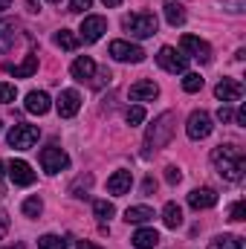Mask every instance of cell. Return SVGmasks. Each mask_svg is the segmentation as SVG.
Here are the masks:
<instances>
[{
	"instance_id": "obj_10",
	"label": "cell",
	"mask_w": 246,
	"mask_h": 249,
	"mask_svg": "<svg viewBox=\"0 0 246 249\" xmlns=\"http://www.w3.org/2000/svg\"><path fill=\"white\" fill-rule=\"evenodd\" d=\"M110 55H113L116 61H124V64H139L145 58L142 47L127 44V41H113V44H110Z\"/></svg>"
},
{
	"instance_id": "obj_25",
	"label": "cell",
	"mask_w": 246,
	"mask_h": 249,
	"mask_svg": "<svg viewBox=\"0 0 246 249\" xmlns=\"http://www.w3.org/2000/svg\"><path fill=\"white\" fill-rule=\"evenodd\" d=\"M209 249H246V244L238 235H217L214 241H209Z\"/></svg>"
},
{
	"instance_id": "obj_18",
	"label": "cell",
	"mask_w": 246,
	"mask_h": 249,
	"mask_svg": "<svg viewBox=\"0 0 246 249\" xmlns=\"http://www.w3.org/2000/svg\"><path fill=\"white\" fill-rule=\"evenodd\" d=\"M130 186H133V174H130V171H113V174H110V180H107V191H110V194H116V197L127 194Z\"/></svg>"
},
{
	"instance_id": "obj_39",
	"label": "cell",
	"mask_w": 246,
	"mask_h": 249,
	"mask_svg": "<svg viewBox=\"0 0 246 249\" xmlns=\"http://www.w3.org/2000/svg\"><path fill=\"white\" fill-rule=\"evenodd\" d=\"M226 3H229V9H232V12H244L246 0H226Z\"/></svg>"
},
{
	"instance_id": "obj_30",
	"label": "cell",
	"mask_w": 246,
	"mask_h": 249,
	"mask_svg": "<svg viewBox=\"0 0 246 249\" xmlns=\"http://www.w3.org/2000/svg\"><path fill=\"white\" fill-rule=\"evenodd\" d=\"M38 249H67V241L58 235H44L38 238Z\"/></svg>"
},
{
	"instance_id": "obj_36",
	"label": "cell",
	"mask_w": 246,
	"mask_h": 249,
	"mask_svg": "<svg viewBox=\"0 0 246 249\" xmlns=\"http://www.w3.org/2000/svg\"><path fill=\"white\" fill-rule=\"evenodd\" d=\"M217 119H220V122H232V119H235V110H232L229 105H220V110H217Z\"/></svg>"
},
{
	"instance_id": "obj_5",
	"label": "cell",
	"mask_w": 246,
	"mask_h": 249,
	"mask_svg": "<svg viewBox=\"0 0 246 249\" xmlns=\"http://www.w3.org/2000/svg\"><path fill=\"white\" fill-rule=\"evenodd\" d=\"M157 64L165 70V72H188V55L180 53V50H174V47H162L159 53H157Z\"/></svg>"
},
{
	"instance_id": "obj_19",
	"label": "cell",
	"mask_w": 246,
	"mask_h": 249,
	"mask_svg": "<svg viewBox=\"0 0 246 249\" xmlns=\"http://www.w3.org/2000/svg\"><path fill=\"white\" fill-rule=\"evenodd\" d=\"M130 244H133L136 249H154L157 244H159V232H157V229H151V226H142V229H136V232H133Z\"/></svg>"
},
{
	"instance_id": "obj_22",
	"label": "cell",
	"mask_w": 246,
	"mask_h": 249,
	"mask_svg": "<svg viewBox=\"0 0 246 249\" xmlns=\"http://www.w3.org/2000/svg\"><path fill=\"white\" fill-rule=\"evenodd\" d=\"M124 220L127 223H136V226H145L148 220H154V209H148V206H130L124 212Z\"/></svg>"
},
{
	"instance_id": "obj_43",
	"label": "cell",
	"mask_w": 246,
	"mask_h": 249,
	"mask_svg": "<svg viewBox=\"0 0 246 249\" xmlns=\"http://www.w3.org/2000/svg\"><path fill=\"white\" fill-rule=\"evenodd\" d=\"M6 9H12V0H0V15H3Z\"/></svg>"
},
{
	"instance_id": "obj_11",
	"label": "cell",
	"mask_w": 246,
	"mask_h": 249,
	"mask_svg": "<svg viewBox=\"0 0 246 249\" xmlns=\"http://www.w3.org/2000/svg\"><path fill=\"white\" fill-rule=\"evenodd\" d=\"M78 107H81V96L75 90H61V96L55 99V110L61 119H72L78 113Z\"/></svg>"
},
{
	"instance_id": "obj_44",
	"label": "cell",
	"mask_w": 246,
	"mask_h": 249,
	"mask_svg": "<svg viewBox=\"0 0 246 249\" xmlns=\"http://www.w3.org/2000/svg\"><path fill=\"white\" fill-rule=\"evenodd\" d=\"M102 3H105L107 9H113V6H122V0H102Z\"/></svg>"
},
{
	"instance_id": "obj_3",
	"label": "cell",
	"mask_w": 246,
	"mask_h": 249,
	"mask_svg": "<svg viewBox=\"0 0 246 249\" xmlns=\"http://www.w3.org/2000/svg\"><path fill=\"white\" fill-rule=\"evenodd\" d=\"M122 29L133 38H151L157 35V18L151 12H133V15H124Z\"/></svg>"
},
{
	"instance_id": "obj_4",
	"label": "cell",
	"mask_w": 246,
	"mask_h": 249,
	"mask_svg": "<svg viewBox=\"0 0 246 249\" xmlns=\"http://www.w3.org/2000/svg\"><path fill=\"white\" fill-rule=\"evenodd\" d=\"M38 136H41V130H38L35 124H15V127L6 133V142H9V148H15V151H29V148L38 142Z\"/></svg>"
},
{
	"instance_id": "obj_13",
	"label": "cell",
	"mask_w": 246,
	"mask_h": 249,
	"mask_svg": "<svg viewBox=\"0 0 246 249\" xmlns=\"http://www.w3.org/2000/svg\"><path fill=\"white\" fill-rule=\"evenodd\" d=\"M214 96H217L223 105H229V102H238V99L244 96V84H241L238 78H223V81H217V87H214Z\"/></svg>"
},
{
	"instance_id": "obj_24",
	"label": "cell",
	"mask_w": 246,
	"mask_h": 249,
	"mask_svg": "<svg viewBox=\"0 0 246 249\" xmlns=\"http://www.w3.org/2000/svg\"><path fill=\"white\" fill-rule=\"evenodd\" d=\"M162 223H165L168 229L183 226V209H180L177 203H165V209H162Z\"/></svg>"
},
{
	"instance_id": "obj_33",
	"label": "cell",
	"mask_w": 246,
	"mask_h": 249,
	"mask_svg": "<svg viewBox=\"0 0 246 249\" xmlns=\"http://www.w3.org/2000/svg\"><path fill=\"white\" fill-rule=\"evenodd\" d=\"M15 96H18V87H15V84H6V81H0V105H9V102H15Z\"/></svg>"
},
{
	"instance_id": "obj_21",
	"label": "cell",
	"mask_w": 246,
	"mask_h": 249,
	"mask_svg": "<svg viewBox=\"0 0 246 249\" xmlns=\"http://www.w3.org/2000/svg\"><path fill=\"white\" fill-rule=\"evenodd\" d=\"M15 78H29V75H35V70H38V53H29L26 55V61L18 64V67H6Z\"/></svg>"
},
{
	"instance_id": "obj_16",
	"label": "cell",
	"mask_w": 246,
	"mask_h": 249,
	"mask_svg": "<svg viewBox=\"0 0 246 249\" xmlns=\"http://www.w3.org/2000/svg\"><path fill=\"white\" fill-rule=\"evenodd\" d=\"M70 72H72V78L75 81H90L93 75H96V61L90 58V55H78L72 67H70Z\"/></svg>"
},
{
	"instance_id": "obj_2",
	"label": "cell",
	"mask_w": 246,
	"mask_h": 249,
	"mask_svg": "<svg viewBox=\"0 0 246 249\" xmlns=\"http://www.w3.org/2000/svg\"><path fill=\"white\" fill-rule=\"evenodd\" d=\"M174 127H177V116H174L171 110L159 113V116L154 119V124H148V133H145V157H148L151 151L165 148V145L171 142V136H174Z\"/></svg>"
},
{
	"instance_id": "obj_37",
	"label": "cell",
	"mask_w": 246,
	"mask_h": 249,
	"mask_svg": "<svg viewBox=\"0 0 246 249\" xmlns=\"http://www.w3.org/2000/svg\"><path fill=\"white\" fill-rule=\"evenodd\" d=\"M90 6H93V0H70V12H84Z\"/></svg>"
},
{
	"instance_id": "obj_26",
	"label": "cell",
	"mask_w": 246,
	"mask_h": 249,
	"mask_svg": "<svg viewBox=\"0 0 246 249\" xmlns=\"http://www.w3.org/2000/svg\"><path fill=\"white\" fill-rule=\"evenodd\" d=\"M93 214H96L102 223H107V220L116 214V209H113V203H110V200H96V203H93Z\"/></svg>"
},
{
	"instance_id": "obj_17",
	"label": "cell",
	"mask_w": 246,
	"mask_h": 249,
	"mask_svg": "<svg viewBox=\"0 0 246 249\" xmlns=\"http://www.w3.org/2000/svg\"><path fill=\"white\" fill-rule=\"evenodd\" d=\"M157 96H159V87L154 81H148V78H142V81H136L130 87V99L133 102H154Z\"/></svg>"
},
{
	"instance_id": "obj_32",
	"label": "cell",
	"mask_w": 246,
	"mask_h": 249,
	"mask_svg": "<svg viewBox=\"0 0 246 249\" xmlns=\"http://www.w3.org/2000/svg\"><path fill=\"white\" fill-rule=\"evenodd\" d=\"M90 183H93V177L87 174V177H78L75 183H72V197H87V191H90Z\"/></svg>"
},
{
	"instance_id": "obj_14",
	"label": "cell",
	"mask_w": 246,
	"mask_h": 249,
	"mask_svg": "<svg viewBox=\"0 0 246 249\" xmlns=\"http://www.w3.org/2000/svg\"><path fill=\"white\" fill-rule=\"evenodd\" d=\"M29 113H35V116H44L50 107H53V99L44 93V90H32V93H26V105H23Z\"/></svg>"
},
{
	"instance_id": "obj_41",
	"label": "cell",
	"mask_w": 246,
	"mask_h": 249,
	"mask_svg": "<svg viewBox=\"0 0 246 249\" xmlns=\"http://www.w3.org/2000/svg\"><path fill=\"white\" fill-rule=\"evenodd\" d=\"M75 249H102V247H99V244H90V241H78Z\"/></svg>"
},
{
	"instance_id": "obj_1",
	"label": "cell",
	"mask_w": 246,
	"mask_h": 249,
	"mask_svg": "<svg viewBox=\"0 0 246 249\" xmlns=\"http://www.w3.org/2000/svg\"><path fill=\"white\" fill-rule=\"evenodd\" d=\"M211 162L217 168V174L226 180V183H241L246 171V157L238 145H217L211 151Z\"/></svg>"
},
{
	"instance_id": "obj_34",
	"label": "cell",
	"mask_w": 246,
	"mask_h": 249,
	"mask_svg": "<svg viewBox=\"0 0 246 249\" xmlns=\"http://www.w3.org/2000/svg\"><path fill=\"white\" fill-rule=\"evenodd\" d=\"M229 217H232V220H246V203H244V200L232 203V209H229Z\"/></svg>"
},
{
	"instance_id": "obj_38",
	"label": "cell",
	"mask_w": 246,
	"mask_h": 249,
	"mask_svg": "<svg viewBox=\"0 0 246 249\" xmlns=\"http://www.w3.org/2000/svg\"><path fill=\"white\" fill-rule=\"evenodd\" d=\"M6 232H9V214H6V212L0 209V238H3Z\"/></svg>"
},
{
	"instance_id": "obj_42",
	"label": "cell",
	"mask_w": 246,
	"mask_h": 249,
	"mask_svg": "<svg viewBox=\"0 0 246 249\" xmlns=\"http://www.w3.org/2000/svg\"><path fill=\"white\" fill-rule=\"evenodd\" d=\"M235 122H238V124H244V127H246V107H241V110L235 113Z\"/></svg>"
},
{
	"instance_id": "obj_46",
	"label": "cell",
	"mask_w": 246,
	"mask_h": 249,
	"mask_svg": "<svg viewBox=\"0 0 246 249\" xmlns=\"http://www.w3.org/2000/svg\"><path fill=\"white\" fill-rule=\"evenodd\" d=\"M6 249H26L23 244H15V247H6Z\"/></svg>"
},
{
	"instance_id": "obj_8",
	"label": "cell",
	"mask_w": 246,
	"mask_h": 249,
	"mask_svg": "<svg viewBox=\"0 0 246 249\" xmlns=\"http://www.w3.org/2000/svg\"><path fill=\"white\" fill-rule=\"evenodd\" d=\"M105 32H107V20H105L102 15H87V18L81 20L78 38H81L84 44H96V41H99Z\"/></svg>"
},
{
	"instance_id": "obj_35",
	"label": "cell",
	"mask_w": 246,
	"mask_h": 249,
	"mask_svg": "<svg viewBox=\"0 0 246 249\" xmlns=\"http://www.w3.org/2000/svg\"><path fill=\"white\" fill-rule=\"evenodd\" d=\"M165 180H168V186H177V183L183 180L180 168H177V165H168V168H165Z\"/></svg>"
},
{
	"instance_id": "obj_31",
	"label": "cell",
	"mask_w": 246,
	"mask_h": 249,
	"mask_svg": "<svg viewBox=\"0 0 246 249\" xmlns=\"http://www.w3.org/2000/svg\"><path fill=\"white\" fill-rule=\"evenodd\" d=\"M124 119H127V124H130V127H133V124H142V122H145V107H142V105H133V107H127Z\"/></svg>"
},
{
	"instance_id": "obj_7",
	"label": "cell",
	"mask_w": 246,
	"mask_h": 249,
	"mask_svg": "<svg viewBox=\"0 0 246 249\" xmlns=\"http://www.w3.org/2000/svg\"><path fill=\"white\" fill-rule=\"evenodd\" d=\"M180 53H188V58H197L200 64L211 61V47L197 35H183L180 38Z\"/></svg>"
},
{
	"instance_id": "obj_23",
	"label": "cell",
	"mask_w": 246,
	"mask_h": 249,
	"mask_svg": "<svg viewBox=\"0 0 246 249\" xmlns=\"http://www.w3.org/2000/svg\"><path fill=\"white\" fill-rule=\"evenodd\" d=\"M165 20L171 23V26H183L185 23V9L183 3H177V0H165Z\"/></svg>"
},
{
	"instance_id": "obj_47",
	"label": "cell",
	"mask_w": 246,
	"mask_h": 249,
	"mask_svg": "<svg viewBox=\"0 0 246 249\" xmlns=\"http://www.w3.org/2000/svg\"><path fill=\"white\" fill-rule=\"evenodd\" d=\"M47 3H61V0H47Z\"/></svg>"
},
{
	"instance_id": "obj_48",
	"label": "cell",
	"mask_w": 246,
	"mask_h": 249,
	"mask_svg": "<svg viewBox=\"0 0 246 249\" xmlns=\"http://www.w3.org/2000/svg\"><path fill=\"white\" fill-rule=\"evenodd\" d=\"M0 130H3V122H0Z\"/></svg>"
},
{
	"instance_id": "obj_28",
	"label": "cell",
	"mask_w": 246,
	"mask_h": 249,
	"mask_svg": "<svg viewBox=\"0 0 246 249\" xmlns=\"http://www.w3.org/2000/svg\"><path fill=\"white\" fill-rule=\"evenodd\" d=\"M41 212H44V200H41V197H26V200H23V214H26L29 220L41 217Z\"/></svg>"
},
{
	"instance_id": "obj_45",
	"label": "cell",
	"mask_w": 246,
	"mask_h": 249,
	"mask_svg": "<svg viewBox=\"0 0 246 249\" xmlns=\"http://www.w3.org/2000/svg\"><path fill=\"white\" fill-rule=\"evenodd\" d=\"M3 177H6V162L0 160V180H3Z\"/></svg>"
},
{
	"instance_id": "obj_29",
	"label": "cell",
	"mask_w": 246,
	"mask_h": 249,
	"mask_svg": "<svg viewBox=\"0 0 246 249\" xmlns=\"http://www.w3.org/2000/svg\"><path fill=\"white\" fill-rule=\"evenodd\" d=\"M183 90L185 93H197V90H203V78H200V72H183Z\"/></svg>"
},
{
	"instance_id": "obj_12",
	"label": "cell",
	"mask_w": 246,
	"mask_h": 249,
	"mask_svg": "<svg viewBox=\"0 0 246 249\" xmlns=\"http://www.w3.org/2000/svg\"><path fill=\"white\" fill-rule=\"evenodd\" d=\"M6 171H9V180H12L15 186H32V183H35V171H32L29 162H23V160H12V162L6 165Z\"/></svg>"
},
{
	"instance_id": "obj_27",
	"label": "cell",
	"mask_w": 246,
	"mask_h": 249,
	"mask_svg": "<svg viewBox=\"0 0 246 249\" xmlns=\"http://www.w3.org/2000/svg\"><path fill=\"white\" fill-rule=\"evenodd\" d=\"M78 41H81V38H78L75 32H70V29H58V32H55V44H58L61 50H75Z\"/></svg>"
},
{
	"instance_id": "obj_6",
	"label": "cell",
	"mask_w": 246,
	"mask_h": 249,
	"mask_svg": "<svg viewBox=\"0 0 246 249\" xmlns=\"http://www.w3.org/2000/svg\"><path fill=\"white\" fill-rule=\"evenodd\" d=\"M211 130H214V124H211V116H209L206 110H194V113L188 116V122H185V133H188V139H194V142L206 139Z\"/></svg>"
},
{
	"instance_id": "obj_9",
	"label": "cell",
	"mask_w": 246,
	"mask_h": 249,
	"mask_svg": "<svg viewBox=\"0 0 246 249\" xmlns=\"http://www.w3.org/2000/svg\"><path fill=\"white\" fill-rule=\"evenodd\" d=\"M67 165H70V157L64 154L58 145H50V148L41 151V168H44L47 174H58Z\"/></svg>"
},
{
	"instance_id": "obj_40",
	"label": "cell",
	"mask_w": 246,
	"mask_h": 249,
	"mask_svg": "<svg viewBox=\"0 0 246 249\" xmlns=\"http://www.w3.org/2000/svg\"><path fill=\"white\" fill-rule=\"evenodd\" d=\"M154 188H157V183H154V177H148V180L142 183V191H145V194H151Z\"/></svg>"
},
{
	"instance_id": "obj_20",
	"label": "cell",
	"mask_w": 246,
	"mask_h": 249,
	"mask_svg": "<svg viewBox=\"0 0 246 249\" xmlns=\"http://www.w3.org/2000/svg\"><path fill=\"white\" fill-rule=\"evenodd\" d=\"M18 32H20V26L15 20H0V53H9L15 47Z\"/></svg>"
},
{
	"instance_id": "obj_15",
	"label": "cell",
	"mask_w": 246,
	"mask_h": 249,
	"mask_svg": "<svg viewBox=\"0 0 246 249\" xmlns=\"http://www.w3.org/2000/svg\"><path fill=\"white\" fill-rule=\"evenodd\" d=\"M214 203H217V191H214V188L203 186V188H194V191L188 194V206L197 209V212H200V209H211Z\"/></svg>"
}]
</instances>
